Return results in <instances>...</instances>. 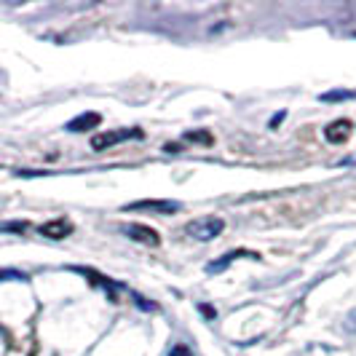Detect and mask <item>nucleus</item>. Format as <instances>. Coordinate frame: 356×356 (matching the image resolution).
Instances as JSON below:
<instances>
[{
	"label": "nucleus",
	"instance_id": "f257e3e1",
	"mask_svg": "<svg viewBox=\"0 0 356 356\" xmlns=\"http://www.w3.org/2000/svg\"><path fill=\"white\" fill-rule=\"evenodd\" d=\"M225 231V220L222 217H214V214H207V217H198L193 222L185 225V233L196 241H212L220 233Z\"/></svg>",
	"mask_w": 356,
	"mask_h": 356
},
{
	"label": "nucleus",
	"instance_id": "f03ea898",
	"mask_svg": "<svg viewBox=\"0 0 356 356\" xmlns=\"http://www.w3.org/2000/svg\"><path fill=\"white\" fill-rule=\"evenodd\" d=\"M143 129L131 126V129H115V131H99L97 137H91V147L94 150H107L113 145L126 143V140H143Z\"/></svg>",
	"mask_w": 356,
	"mask_h": 356
},
{
	"label": "nucleus",
	"instance_id": "7ed1b4c3",
	"mask_svg": "<svg viewBox=\"0 0 356 356\" xmlns=\"http://www.w3.org/2000/svg\"><path fill=\"white\" fill-rule=\"evenodd\" d=\"M126 212H159V214H175L179 212L177 201H159V198H143V201H131L126 204Z\"/></svg>",
	"mask_w": 356,
	"mask_h": 356
},
{
	"label": "nucleus",
	"instance_id": "20e7f679",
	"mask_svg": "<svg viewBox=\"0 0 356 356\" xmlns=\"http://www.w3.org/2000/svg\"><path fill=\"white\" fill-rule=\"evenodd\" d=\"M124 233L131 238V241H140V244H147V247H159L161 244V236L153 231V228H147V225L129 222V225H124Z\"/></svg>",
	"mask_w": 356,
	"mask_h": 356
},
{
	"label": "nucleus",
	"instance_id": "39448f33",
	"mask_svg": "<svg viewBox=\"0 0 356 356\" xmlns=\"http://www.w3.org/2000/svg\"><path fill=\"white\" fill-rule=\"evenodd\" d=\"M40 236H46V238H67L72 233V222L67 217H56V220H49V222H43L40 228H38Z\"/></svg>",
	"mask_w": 356,
	"mask_h": 356
},
{
	"label": "nucleus",
	"instance_id": "423d86ee",
	"mask_svg": "<svg viewBox=\"0 0 356 356\" xmlns=\"http://www.w3.org/2000/svg\"><path fill=\"white\" fill-rule=\"evenodd\" d=\"M351 121L348 118H340V121H335V124H330L327 129H324V137L330 140V143L335 145H343L348 137H351Z\"/></svg>",
	"mask_w": 356,
	"mask_h": 356
},
{
	"label": "nucleus",
	"instance_id": "0eeeda50",
	"mask_svg": "<svg viewBox=\"0 0 356 356\" xmlns=\"http://www.w3.org/2000/svg\"><path fill=\"white\" fill-rule=\"evenodd\" d=\"M99 124H102V115L99 113H83V115L72 118L65 129L67 131H89V129H99Z\"/></svg>",
	"mask_w": 356,
	"mask_h": 356
},
{
	"label": "nucleus",
	"instance_id": "6e6552de",
	"mask_svg": "<svg viewBox=\"0 0 356 356\" xmlns=\"http://www.w3.org/2000/svg\"><path fill=\"white\" fill-rule=\"evenodd\" d=\"M70 270H75V273H83V276H89L91 279V284H99V286H105L107 292H110V298H115L113 292L118 289V284H113L107 276H102V273H97V270H91V268H78V266H70Z\"/></svg>",
	"mask_w": 356,
	"mask_h": 356
},
{
	"label": "nucleus",
	"instance_id": "1a4fd4ad",
	"mask_svg": "<svg viewBox=\"0 0 356 356\" xmlns=\"http://www.w3.org/2000/svg\"><path fill=\"white\" fill-rule=\"evenodd\" d=\"M236 257H257V260H260V254H254V252L236 250V252H231V254H222V260H214V263H209V266H207V270H209V273H217V270H222V268L231 266Z\"/></svg>",
	"mask_w": 356,
	"mask_h": 356
},
{
	"label": "nucleus",
	"instance_id": "9d476101",
	"mask_svg": "<svg viewBox=\"0 0 356 356\" xmlns=\"http://www.w3.org/2000/svg\"><path fill=\"white\" fill-rule=\"evenodd\" d=\"M354 89H335V91H324L319 99L321 102H346V99H354Z\"/></svg>",
	"mask_w": 356,
	"mask_h": 356
},
{
	"label": "nucleus",
	"instance_id": "9b49d317",
	"mask_svg": "<svg viewBox=\"0 0 356 356\" xmlns=\"http://www.w3.org/2000/svg\"><path fill=\"white\" fill-rule=\"evenodd\" d=\"M182 140H185V143H198V145H212L214 143V137L207 131V129H201V131H188Z\"/></svg>",
	"mask_w": 356,
	"mask_h": 356
},
{
	"label": "nucleus",
	"instance_id": "f8f14e48",
	"mask_svg": "<svg viewBox=\"0 0 356 356\" xmlns=\"http://www.w3.org/2000/svg\"><path fill=\"white\" fill-rule=\"evenodd\" d=\"M0 282H27V273H22V270H0Z\"/></svg>",
	"mask_w": 356,
	"mask_h": 356
},
{
	"label": "nucleus",
	"instance_id": "ddd939ff",
	"mask_svg": "<svg viewBox=\"0 0 356 356\" xmlns=\"http://www.w3.org/2000/svg\"><path fill=\"white\" fill-rule=\"evenodd\" d=\"M134 303H137V308H145V311H156V303H147L140 295H134Z\"/></svg>",
	"mask_w": 356,
	"mask_h": 356
},
{
	"label": "nucleus",
	"instance_id": "4468645a",
	"mask_svg": "<svg viewBox=\"0 0 356 356\" xmlns=\"http://www.w3.org/2000/svg\"><path fill=\"white\" fill-rule=\"evenodd\" d=\"M169 356H193V354H191V348H188V346H175V348L169 351Z\"/></svg>",
	"mask_w": 356,
	"mask_h": 356
},
{
	"label": "nucleus",
	"instance_id": "2eb2a0df",
	"mask_svg": "<svg viewBox=\"0 0 356 356\" xmlns=\"http://www.w3.org/2000/svg\"><path fill=\"white\" fill-rule=\"evenodd\" d=\"M3 231H24L27 228V222H6V225H0Z\"/></svg>",
	"mask_w": 356,
	"mask_h": 356
},
{
	"label": "nucleus",
	"instance_id": "dca6fc26",
	"mask_svg": "<svg viewBox=\"0 0 356 356\" xmlns=\"http://www.w3.org/2000/svg\"><path fill=\"white\" fill-rule=\"evenodd\" d=\"M198 311H201L207 319H214V308H212V305H198Z\"/></svg>",
	"mask_w": 356,
	"mask_h": 356
},
{
	"label": "nucleus",
	"instance_id": "f3484780",
	"mask_svg": "<svg viewBox=\"0 0 356 356\" xmlns=\"http://www.w3.org/2000/svg\"><path fill=\"white\" fill-rule=\"evenodd\" d=\"M282 121H284V113H279V115H276V118L270 121V129H276V126L282 124Z\"/></svg>",
	"mask_w": 356,
	"mask_h": 356
}]
</instances>
